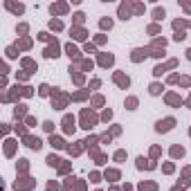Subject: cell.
I'll return each mask as SVG.
<instances>
[{"label": "cell", "mask_w": 191, "mask_h": 191, "mask_svg": "<svg viewBox=\"0 0 191 191\" xmlns=\"http://www.w3.org/2000/svg\"><path fill=\"white\" fill-rule=\"evenodd\" d=\"M173 126V119H166V121H160L158 124V130L162 133V130H169V128Z\"/></svg>", "instance_id": "cell-1"}, {"label": "cell", "mask_w": 191, "mask_h": 191, "mask_svg": "<svg viewBox=\"0 0 191 191\" xmlns=\"http://www.w3.org/2000/svg\"><path fill=\"white\" fill-rule=\"evenodd\" d=\"M187 54H189V58H191V50H189V52H187Z\"/></svg>", "instance_id": "cell-2"}]
</instances>
